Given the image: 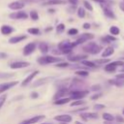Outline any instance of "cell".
<instances>
[{"mask_svg":"<svg viewBox=\"0 0 124 124\" xmlns=\"http://www.w3.org/2000/svg\"><path fill=\"white\" fill-rule=\"evenodd\" d=\"M61 61H64L63 58L58 57V56H52V55H44L37 59V62L40 65H47V64L57 63V62H61Z\"/></svg>","mask_w":124,"mask_h":124,"instance_id":"obj_1","label":"cell"},{"mask_svg":"<svg viewBox=\"0 0 124 124\" xmlns=\"http://www.w3.org/2000/svg\"><path fill=\"white\" fill-rule=\"evenodd\" d=\"M77 46V44L74 42V43H71L69 40H65V41H62L61 43L58 44V49L63 53V54H70L73 50V48Z\"/></svg>","mask_w":124,"mask_h":124,"instance_id":"obj_2","label":"cell"},{"mask_svg":"<svg viewBox=\"0 0 124 124\" xmlns=\"http://www.w3.org/2000/svg\"><path fill=\"white\" fill-rule=\"evenodd\" d=\"M102 46L97 45V43L95 42H89L88 44H86L85 46H82V50L86 53H90V54H98L101 50H102Z\"/></svg>","mask_w":124,"mask_h":124,"instance_id":"obj_3","label":"cell"},{"mask_svg":"<svg viewBox=\"0 0 124 124\" xmlns=\"http://www.w3.org/2000/svg\"><path fill=\"white\" fill-rule=\"evenodd\" d=\"M88 94V91L87 90H75V91H72L70 92V98L72 100H78V99H82L84 98L86 95Z\"/></svg>","mask_w":124,"mask_h":124,"instance_id":"obj_4","label":"cell"},{"mask_svg":"<svg viewBox=\"0 0 124 124\" xmlns=\"http://www.w3.org/2000/svg\"><path fill=\"white\" fill-rule=\"evenodd\" d=\"M28 16H29L27 15V13L21 10H18V12H15L9 15V17L12 19H27Z\"/></svg>","mask_w":124,"mask_h":124,"instance_id":"obj_5","label":"cell"},{"mask_svg":"<svg viewBox=\"0 0 124 124\" xmlns=\"http://www.w3.org/2000/svg\"><path fill=\"white\" fill-rule=\"evenodd\" d=\"M101 6L103 7V13L104 15L108 17V18H111V19H116V16L114 14V12L107 5V4H101Z\"/></svg>","mask_w":124,"mask_h":124,"instance_id":"obj_6","label":"cell"},{"mask_svg":"<svg viewBox=\"0 0 124 124\" xmlns=\"http://www.w3.org/2000/svg\"><path fill=\"white\" fill-rule=\"evenodd\" d=\"M93 38H94V35H93L92 33H83V34H81V35L77 39V41H76L75 43H76L77 46H78V45L83 44V43L86 42V41L92 40Z\"/></svg>","mask_w":124,"mask_h":124,"instance_id":"obj_7","label":"cell"},{"mask_svg":"<svg viewBox=\"0 0 124 124\" xmlns=\"http://www.w3.org/2000/svg\"><path fill=\"white\" fill-rule=\"evenodd\" d=\"M24 7H25V3L22 1H14V2H11L10 4H8V8L13 11L22 10Z\"/></svg>","mask_w":124,"mask_h":124,"instance_id":"obj_8","label":"cell"},{"mask_svg":"<svg viewBox=\"0 0 124 124\" xmlns=\"http://www.w3.org/2000/svg\"><path fill=\"white\" fill-rule=\"evenodd\" d=\"M36 47H37V46H36V44H35V43H33V42H31V43L27 44V45L23 47V51H22V52H23V55L27 56V55L32 54V53L35 51Z\"/></svg>","mask_w":124,"mask_h":124,"instance_id":"obj_9","label":"cell"},{"mask_svg":"<svg viewBox=\"0 0 124 124\" xmlns=\"http://www.w3.org/2000/svg\"><path fill=\"white\" fill-rule=\"evenodd\" d=\"M53 79L52 77H46V78H39L37 79L34 83H33V87H38V86H41V85H45L48 82H50L51 80Z\"/></svg>","mask_w":124,"mask_h":124,"instance_id":"obj_10","label":"cell"},{"mask_svg":"<svg viewBox=\"0 0 124 124\" xmlns=\"http://www.w3.org/2000/svg\"><path fill=\"white\" fill-rule=\"evenodd\" d=\"M17 83H18V81H16V80H15V81H11V82L1 83V84H0V94L3 93V92H5V91H7V90H9L10 88L14 87V86L16 85Z\"/></svg>","mask_w":124,"mask_h":124,"instance_id":"obj_11","label":"cell"},{"mask_svg":"<svg viewBox=\"0 0 124 124\" xmlns=\"http://www.w3.org/2000/svg\"><path fill=\"white\" fill-rule=\"evenodd\" d=\"M30 64L26 61H15L13 62L10 67L12 69H20V68H25V67H28Z\"/></svg>","mask_w":124,"mask_h":124,"instance_id":"obj_12","label":"cell"},{"mask_svg":"<svg viewBox=\"0 0 124 124\" xmlns=\"http://www.w3.org/2000/svg\"><path fill=\"white\" fill-rule=\"evenodd\" d=\"M88 56L86 54H76V55H72V56H68V60H70L71 62H79L81 60L86 59Z\"/></svg>","mask_w":124,"mask_h":124,"instance_id":"obj_13","label":"cell"},{"mask_svg":"<svg viewBox=\"0 0 124 124\" xmlns=\"http://www.w3.org/2000/svg\"><path fill=\"white\" fill-rule=\"evenodd\" d=\"M38 74H39V71H34V72H32L29 76H27V78H25L23 79V81L21 82V86H26V85H28V84L31 82V80H32Z\"/></svg>","mask_w":124,"mask_h":124,"instance_id":"obj_14","label":"cell"},{"mask_svg":"<svg viewBox=\"0 0 124 124\" xmlns=\"http://www.w3.org/2000/svg\"><path fill=\"white\" fill-rule=\"evenodd\" d=\"M54 120L59 121V122H66L70 123L72 121V116L69 114H61V115H56L54 117Z\"/></svg>","mask_w":124,"mask_h":124,"instance_id":"obj_15","label":"cell"},{"mask_svg":"<svg viewBox=\"0 0 124 124\" xmlns=\"http://www.w3.org/2000/svg\"><path fill=\"white\" fill-rule=\"evenodd\" d=\"M67 4V0H47L44 2L43 6H53V5H65Z\"/></svg>","mask_w":124,"mask_h":124,"instance_id":"obj_16","label":"cell"},{"mask_svg":"<svg viewBox=\"0 0 124 124\" xmlns=\"http://www.w3.org/2000/svg\"><path fill=\"white\" fill-rule=\"evenodd\" d=\"M14 31H15L14 27H12L11 25H8V24H4V25H2L1 28H0V32H1V34H3V35H10V34H12Z\"/></svg>","mask_w":124,"mask_h":124,"instance_id":"obj_17","label":"cell"},{"mask_svg":"<svg viewBox=\"0 0 124 124\" xmlns=\"http://www.w3.org/2000/svg\"><path fill=\"white\" fill-rule=\"evenodd\" d=\"M25 39H27V36L26 35H18V36H14L12 38L9 39V43L10 44H17V43H20L22 41H24Z\"/></svg>","mask_w":124,"mask_h":124,"instance_id":"obj_18","label":"cell"},{"mask_svg":"<svg viewBox=\"0 0 124 124\" xmlns=\"http://www.w3.org/2000/svg\"><path fill=\"white\" fill-rule=\"evenodd\" d=\"M108 82H109V84L114 85V86H117V87H122V86H124V78H116V77H115V78L109 79Z\"/></svg>","mask_w":124,"mask_h":124,"instance_id":"obj_19","label":"cell"},{"mask_svg":"<svg viewBox=\"0 0 124 124\" xmlns=\"http://www.w3.org/2000/svg\"><path fill=\"white\" fill-rule=\"evenodd\" d=\"M66 94H70V93H69V90H68L67 88H60V89L55 93V95H54L53 99H54V100H56V99L62 98V97L66 96Z\"/></svg>","mask_w":124,"mask_h":124,"instance_id":"obj_20","label":"cell"},{"mask_svg":"<svg viewBox=\"0 0 124 124\" xmlns=\"http://www.w3.org/2000/svg\"><path fill=\"white\" fill-rule=\"evenodd\" d=\"M113 52H114V48H113L112 46H107V47L104 49V51L102 52V57H103V58H108V57H109L110 55H112Z\"/></svg>","mask_w":124,"mask_h":124,"instance_id":"obj_21","label":"cell"},{"mask_svg":"<svg viewBox=\"0 0 124 124\" xmlns=\"http://www.w3.org/2000/svg\"><path fill=\"white\" fill-rule=\"evenodd\" d=\"M44 118H45V115H36V116H33L31 118H28V119L24 120V122H26L28 124H34V123L39 122L40 120H42Z\"/></svg>","mask_w":124,"mask_h":124,"instance_id":"obj_22","label":"cell"},{"mask_svg":"<svg viewBox=\"0 0 124 124\" xmlns=\"http://www.w3.org/2000/svg\"><path fill=\"white\" fill-rule=\"evenodd\" d=\"M80 116L84 119H98V114L96 112H87V113H80Z\"/></svg>","mask_w":124,"mask_h":124,"instance_id":"obj_23","label":"cell"},{"mask_svg":"<svg viewBox=\"0 0 124 124\" xmlns=\"http://www.w3.org/2000/svg\"><path fill=\"white\" fill-rule=\"evenodd\" d=\"M38 47H39L40 51H41L43 54H46V53L48 52V49H49V47H48V45H47L46 43H45V42H42V43H40Z\"/></svg>","mask_w":124,"mask_h":124,"instance_id":"obj_24","label":"cell"},{"mask_svg":"<svg viewBox=\"0 0 124 124\" xmlns=\"http://www.w3.org/2000/svg\"><path fill=\"white\" fill-rule=\"evenodd\" d=\"M116 67H117V66H116L113 62H110V61H109V63H108V64L105 66V71L108 72V73H113V72H115Z\"/></svg>","mask_w":124,"mask_h":124,"instance_id":"obj_25","label":"cell"},{"mask_svg":"<svg viewBox=\"0 0 124 124\" xmlns=\"http://www.w3.org/2000/svg\"><path fill=\"white\" fill-rule=\"evenodd\" d=\"M72 99L69 97V98H65V97H62V98H59V99H56L54 100L53 104L54 105H65V104H68Z\"/></svg>","mask_w":124,"mask_h":124,"instance_id":"obj_26","label":"cell"},{"mask_svg":"<svg viewBox=\"0 0 124 124\" xmlns=\"http://www.w3.org/2000/svg\"><path fill=\"white\" fill-rule=\"evenodd\" d=\"M101 41H102L103 43H106V44H109V43H111V42H114V41H116V38H115L113 35H107L106 37H103V38H101Z\"/></svg>","mask_w":124,"mask_h":124,"instance_id":"obj_27","label":"cell"},{"mask_svg":"<svg viewBox=\"0 0 124 124\" xmlns=\"http://www.w3.org/2000/svg\"><path fill=\"white\" fill-rule=\"evenodd\" d=\"M82 65L86 66V67H89V68H96L97 67V64L94 62V61H88V60H81L80 61Z\"/></svg>","mask_w":124,"mask_h":124,"instance_id":"obj_28","label":"cell"},{"mask_svg":"<svg viewBox=\"0 0 124 124\" xmlns=\"http://www.w3.org/2000/svg\"><path fill=\"white\" fill-rule=\"evenodd\" d=\"M85 14H86V12H85L84 7H78V10H77V15H78V16L79 18H83V17L85 16Z\"/></svg>","mask_w":124,"mask_h":124,"instance_id":"obj_29","label":"cell"},{"mask_svg":"<svg viewBox=\"0 0 124 124\" xmlns=\"http://www.w3.org/2000/svg\"><path fill=\"white\" fill-rule=\"evenodd\" d=\"M109 33H110L111 35H113V36H116V35H118V34L120 33V29H119L117 26L112 25V26L109 27Z\"/></svg>","mask_w":124,"mask_h":124,"instance_id":"obj_30","label":"cell"},{"mask_svg":"<svg viewBox=\"0 0 124 124\" xmlns=\"http://www.w3.org/2000/svg\"><path fill=\"white\" fill-rule=\"evenodd\" d=\"M27 32L29 34H31V35H40L41 30L38 27H31V28H28L27 29Z\"/></svg>","mask_w":124,"mask_h":124,"instance_id":"obj_31","label":"cell"},{"mask_svg":"<svg viewBox=\"0 0 124 124\" xmlns=\"http://www.w3.org/2000/svg\"><path fill=\"white\" fill-rule=\"evenodd\" d=\"M29 16H30V18H31L32 20H35V21L39 19V14H38V12L35 11V10H33V11L30 12Z\"/></svg>","mask_w":124,"mask_h":124,"instance_id":"obj_32","label":"cell"},{"mask_svg":"<svg viewBox=\"0 0 124 124\" xmlns=\"http://www.w3.org/2000/svg\"><path fill=\"white\" fill-rule=\"evenodd\" d=\"M103 118H104L105 121H108L109 122V121H112L114 119V116L112 114L108 113V112H105V113H103Z\"/></svg>","mask_w":124,"mask_h":124,"instance_id":"obj_33","label":"cell"},{"mask_svg":"<svg viewBox=\"0 0 124 124\" xmlns=\"http://www.w3.org/2000/svg\"><path fill=\"white\" fill-rule=\"evenodd\" d=\"M16 74L15 73H0V79L2 78H10L15 77Z\"/></svg>","mask_w":124,"mask_h":124,"instance_id":"obj_34","label":"cell"},{"mask_svg":"<svg viewBox=\"0 0 124 124\" xmlns=\"http://www.w3.org/2000/svg\"><path fill=\"white\" fill-rule=\"evenodd\" d=\"M82 3H83V7H84L85 10H87V11H89V12H92V11H93V7H92V5L89 3V1L83 0Z\"/></svg>","mask_w":124,"mask_h":124,"instance_id":"obj_35","label":"cell"},{"mask_svg":"<svg viewBox=\"0 0 124 124\" xmlns=\"http://www.w3.org/2000/svg\"><path fill=\"white\" fill-rule=\"evenodd\" d=\"M76 75H78V76H79V77H82V78H86L89 74H88L87 71H84V70H78V71L76 72Z\"/></svg>","mask_w":124,"mask_h":124,"instance_id":"obj_36","label":"cell"},{"mask_svg":"<svg viewBox=\"0 0 124 124\" xmlns=\"http://www.w3.org/2000/svg\"><path fill=\"white\" fill-rule=\"evenodd\" d=\"M85 103V101H82L81 99H78V100H75L74 102H72L70 105L72 107H76V106H80V105H83Z\"/></svg>","mask_w":124,"mask_h":124,"instance_id":"obj_37","label":"cell"},{"mask_svg":"<svg viewBox=\"0 0 124 124\" xmlns=\"http://www.w3.org/2000/svg\"><path fill=\"white\" fill-rule=\"evenodd\" d=\"M64 30H65V24L64 23H59L56 26V32L57 33H62V32H64Z\"/></svg>","mask_w":124,"mask_h":124,"instance_id":"obj_38","label":"cell"},{"mask_svg":"<svg viewBox=\"0 0 124 124\" xmlns=\"http://www.w3.org/2000/svg\"><path fill=\"white\" fill-rule=\"evenodd\" d=\"M68 35H70V36H74V35H77L78 33V30L77 29V28H70L69 30H68Z\"/></svg>","mask_w":124,"mask_h":124,"instance_id":"obj_39","label":"cell"},{"mask_svg":"<svg viewBox=\"0 0 124 124\" xmlns=\"http://www.w3.org/2000/svg\"><path fill=\"white\" fill-rule=\"evenodd\" d=\"M94 62L98 65V64H106L108 62H109V59L108 58H105V59H97V60H94Z\"/></svg>","mask_w":124,"mask_h":124,"instance_id":"obj_40","label":"cell"},{"mask_svg":"<svg viewBox=\"0 0 124 124\" xmlns=\"http://www.w3.org/2000/svg\"><path fill=\"white\" fill-rule=\"evenodd\" d=\"M55 66H56V67H58V68H66V67H68V66H69V63L64 62V61H61V62H58Z\"/></svg>","mask_w":124,"mask_h":124,"instance_id":"obj_41","label":"cell"},{"mask_svg":"<svg viewBox=\"0 0 124 124\" xmlns=\"http://www.w3.org/2000/svg\"><path fill=\"white\" fill-rule=\"evenodd\" d=\"M6 99H7V95H6V94H3V95H1V96H0V108H2V106L4 105V103H5Z\"/></svg>","mask_w":124,"mask_h":124,"instance_id":"obj_42","label":"cell"},{"mask_svg":"<svg viewBox=\"0 0 124 124\" xmlns=\"http://www.w3.org/2000/svg\"><path fill=\"white\" fill-rule=\"evenodd\" d=\"M106 107H105V105H103V104H96V105H94V108L95 109H98V110H100V109H103V108H105Z\"/></svg>","mask_w":124,"mask_h":124,"instance_id":"obj_43","label":"cell"},{"mask_svg":"<svg viewBox=\"0 0 124 124\" xmlns=\"http://www.w3.org/2000/svg\"><path fill=\"white\" fill-rule=\"evenodd\" d=\"M101 89V86L99 85V84H95V85H93L92 87H91V90L92 91H98V90H100Z\"/></svg>","mask_w":124,"mask_h":124,"instance_id":"obj_44","label":"cell"},{"mask_svg":"<svg viewBox=\"0 0 124 124\" xmlns=\"http://www.w3.org/2000/svg\"><path fill=\"white\" fill-rule=\"evenodd\" d=\"M67 2L70 4V5H78V0H67Z\"/></svg>","mask_w":124,"mask_h":124,"instance_id":"obj_45","label":"cell"},{"mask_svg":"<svg viewBox=\"0 0 124 124\" xmlns=\"http://www.w3.org/2000/svg\"><path fill=\"white\" fill-rule=\"evenodd\" d=\"M93 2H97V3H100V4H107L109 2V0H92Z\"/></svg>","mask_w":124,"mask_h":124,"instance_id":"obj_46","label":"cell"},{"mask_svg":"<svg viewBox=\"0 0 124 124\" xmlns=\"http://www.w3.org/2000/svg\"><path fill=\"white\" fill-rule=\"evenodd\" d=\"M115 119H116V121H117V122H120V123H124V118H123L122 116H120V115H117V116L115 117Z\"/></svg>","mask_w":124,"mask_h":124,"instance_id":"obj_47","label":"cell"},{"mask_svg":"<svg viewBox=\"0 0 124 124\" xmlns=\"http://www.w3.org/2000/svg\"><path fill=\"white\" fill-rule=\"evenodd\" d=\"M82 27H83L84 29H90V27H91V24H90L89 22H84V23L82 24Z\"/></svg>","mask_w":124,"mask_h":124,"instance_id":"obj_48","label":"cell"},{"mask_svg":"<svg viewBox=\"0 0 124 124\" xmlns=\"http://www.w3.org/2000/svg\"><path fill=\"white\" fill-rule=\"evenodd\" d=\"M8 55L5 53V52H0V58L1 59H4V58H7Z\"/></svg>","mask_w":124,"mask_h":124,"instance_id":"obj_49","label":"cell"},{"mask_svg":"<svg viewBox=\"0 0 124 124\" xmlns=\"http://www.w3.org/2000/svg\"><path fill=\"white\" fill-rule=\"evenodd\" d=\"M119 8H120V10L124 13V2H123V1L119 3Z\"/></svg>","mask_w":124,"mask_h":124,"instance_id":"obj_50","label":"cell"},{"mask_svg":"<svg viewBox=\"0 0 124 124\" xmlns=\"http://www.w3.org/2000/svg\"><path fill=\"white\" fill-rule=\"evenodd\" d=\"M75 9H76V5H71V7L69 8V11H70V13H74Z\"/></svg>","mask_w":124,"mask_h":124,"instance_id":"obj_51","label":"cell"},{"mask_svg":"<svg viewBox=\"0 0 124 124\" xmlns=\"http://www.w3.org/2000/svg\"><path fill=\"white\" fill-rule=\"evenodd\" d=\"M101 95H102V94H100V93H99V94H95V95H93V96L91 97V99H92V100H95V99H98L99 97H101Z\"/></svg>","mask_w":124,"mask_h":124,"instance_id":"obj_52","label":"cell"},{"mask_svg":"<svg viewBox=\"0 0 124 124\" xmlns=\"http://www.w3.org/2000/svg\"><path fill=\"white\" fill-rule=\"evenodd\" d=\"M38 96H39V95H38L37 92H33V93L31 94V98H33V99H34V98H38Z\"/></svg>","mask_w":124,"mask_h":124,"instance_id":"obj_53","label":"cell"},{"mask_svg":"<svg viewBox=\"0 0 124 124\" xmlns=\"http://www.w3.org/2000/svg\"><path fill=\"white\" fill-rule=\"evenodd\" d=\"M115 77H116V78H124V73H120V74L116 75Z\"/></svg>","mask_w":124,"mask_h":124,"instance_id":"obj_54","label":"cell"},{"mask_svg":"<svg viewBox=\"0 0 124 124\" xmlns=\"http://www.w3.org/2000/svg\"><path fill=\"white\" fill-rule=\"evenodd\" d=\"M47 12H48L49 14H54V13H55V10H54V9H48Z\"/></svg>","mask_w":124,"mask_h":124,"instance_id":"obj_55","label":"cell"},{"mask_svg":"<svg viewBox=\"0 0 124 124\" xmlns=\"http://www.w3.org/2000/svg\"><path fill=\"white\" fill-rule=\"evenodd\" d=\"M52 29H53V28L50 26V27H47V28H46V29H45V31H46V32H49V31H51Z\"/></svg>","mask_w":124,"mask_h":124,"instance_id":"obj_56","label":"cell"},{"mask_svg":"<svg viewBox=\"0 0 124 124\" xmlns=\"http://www.w3.org/2000/svg\"><path fill=\"white\" fill-rule=\"evenodd\" d=\"M120 72H121V73H124V67H123V68H121V69H120Z\"/></svg>","mask_w":124,"mask_h":124,"instance_id":"obj_57","label":"cell"},{"mask_svg":"<svg viewBox=\"0 0 124 124\" xmlns=\"http://www.w3.org/2000/svg\"><path fill=\"white\" fill-rule=\"evenodd\" d=\"M75 124H82L81 122H79V121H76V123Z\"/></svg>","mask_w":124,"mask_h":124,"instance_id":"obj_58","label":"cell"},{"mask_svg":"<svg viewBox=\"0 0 124 124\" xmlns=\"http://www.w3.org/2000/svg\"><path fill=\"white\" fill-rule=\"evenodd\" d=\"M19 124H28V123H26V122H24V121H22L21 123H19Z\"/></svg>","mask_w":124,"mask_h":124,"instance_id":"obj_59","label":"cell"},{"mask_svg":"<svg viewBox=\"0 0 124 124\" xmlns=\"http://www.w3.org/2000/svg\"><path fill=\"white\" fill-rule=\"evenodd\" d=\"M61 124H68V123H66V122H61Z\"/></svg>","mask_w":124,"mask_h":124,"instance_id":"obj_60","label":"cell"},{"mask_svg":"<svg viewBox=\"0 0 124 124\" xmlns=\"http://www.w3.org/2000/svg\"><path fill=\"white\" fill-rule=\"evenodd\" d=\"M43 124H51V123H43Z\"/></svg>","mask_w":124,"mask_h":124,"instance_id":"obj_61","label":"cell"},{"mask_svg":"<svg viewBox=\"0 0 124 124\" xmlns=\"http://www.w3.org/2000/svg\"><path fill=\"white\" fill-rule=\"evenodd\" d=\"M123 114H124V108H123Z\"/></svg>","mask_w":124,"mask_h":124,"instance_id":"obj_62","label":"cell"},{"mask_svg":"<svg viewBox=\"0 0 124 124\" xmlns=\"http://www.w3.org/2000/svg\"><path fill=\"white\" fill-rule=\"evenodd\" d=\"M122 59H123V60H124V57H122Z\"/></svg>","mask_w":124,"mask_h":124,"instance_id":"obj_63","label":"cell"},{"mask_svg":"<svg viewBox=\"0 0 124 124\" xmlns=\"http://www.w3.org/2000/svg\"><path fill=\"white\" fill-rule=\"evenodd\" d=\"M123 2H124V0H123Z\"/></svg>","mask_w":124,"mask_h":124,"instance_id":"obj_64","label":"cell"}]
</instances>
